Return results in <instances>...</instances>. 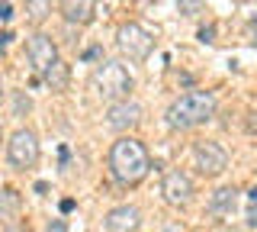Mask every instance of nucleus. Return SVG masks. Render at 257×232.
Listing matches in <instances>:
<instances>
[{"label":"nucleus","mask_w":257,"mask_h":232,"mask_svg":"<svg viewBox=\"0 0 257 232\" xmlns=\"http://www.w3.org/2000/svg\"><path fill=\"white\" fill-rule=\"evenodd\" d=\"M42 78H45V84L52 87V91H64V87H68V65L58 61V65H52Z\"/></svg>","instance_id":"obj_15"},{"label":"nucleus","mask_w":257,"mask_h":232,"mask_svg":"<svg viewBox=\"0 0 257 232\" xmlns=\"http://www.w3.org/2000/svg\"><path fill=\"white\" fill-rule=\"evenodd\" d=\"M235 200H238V190L235 187H219L212 190V197H209V213L212 216H231L235 213Z\"/></svg>","instance_id":"obj_11"},{"label":"nucleus","mask_w":257,"mask_h":232,"mask_svg":"<svg viewBox=\"0 0 257 232\" xmlns=\"http://www.w3.org/2000/svg\"><path fill=\"white\" fill-rule=\"evenodd\" d=\"M193 162H196L199 174H206V178H219V174L228 168V151H225L219 142H196L193 145Z\"/></svg>","instance_id":"obj_6"},{"label":"nucleus","mask_w":257,"mask_h":232,"mask_svg":"<svg viewBox=\"0 0 257 232\" xmlns=\"http://www.w3.org/2000/svg\"><path fill=\"white\" fill-rule=\"evenodd\" d=\"M215 116V97L209 91H187L167 107V126L171 129H196Z\"/></svg>","instance_id":"obj_2"},{"label":"nucleus","mask_w":257,"mask_h":232,"mask_svg":"<svg viewBox=\"0 0 257 232\" xmlns=\"http://www.w3.org/2000/svg\"><path fill=\"white\" fill-rule=\"evenodd\" d=\"M244 129L251 132V135H257V110H251V113L244 116Z\"/></svg>","instance_id":"obj_19"},{"label":"nucleus","mask_w":257,"mask_h":232,"mask_svg":"<svg viewBox=\"0 0 257 232\" xmlns=\"http://www.w3.org/2000/svg\"><path fill=\"white\" fill-rule=\"evenodd\" d=\"M196 39L203 45H209V42H215V26L212 23H209V26H199V33H196Z\"/></svg>","instance_id":"obj_17"},{"label":"nucleus","mask_w":257,"mask_h":232,"mask_svg":"<svg viewBox=\"0 0 257 232\" xmlns=\"http://www.w3.org/2000/svg\"><path fill=\"white\" fill-rule=\"evenodd\" d=\"M0 20H4V23H10V20H13V7L7 4V0H0Z\"/></svg>","instance_id":"obj_20"},{"label":"nucleus","mask_w":257,"mask_h":232,"mask_svg":"<svg viewBox=\"0 0 257 232\" xmlns=\"http://www.w3.org/2000/svg\"><path fill=\"white\" fill-rule=\"evenodd\" d=\"M142 222V213L139 206H112V210L103 216V229L106 232H135Z\"/></svg>","instance_id":"obj_10"},{"label":"nucleus","mask_w":257,"mask_h":232,"mask_svg":"<svg viewBox=\"0 0 257 232\" xmlns=\"http://www.w3.org/2000/svg\"><path fill=\"white\" fill-rule=\"evenodd\" d=\"M244 36H247V42L257 49V17L254 20H247V29H244Z\"/></svg>","instance_id":"obj_18"},{"label":"nucleus","mask_w":257,"mask_h":232,"mask_svg":"<svg viewBox=\"0 0 257 232\" xmlns=\"http://www.w3.org/2000/svg\"><path fill=\"white\" fill-rule=\"evenodd\" d=\"M48 232H64V222H52V226H48Z\"/></svg>","instance_id":"obj_26"},{"label":"nucleus","mask_w":257,"mask_h":232,"mask_svg":"<svg viewBox=\"0 0 257 232\" xmlns=\"http://www.w3.org/2000/svg\"><path fill=\"white\" fill-rule=\"evenodd\" d=\"M142 123V107L135 100H116V103H109V110H106V126L109 129H116V132H125V129H135V126Z\"/></svg>","instance_id":"obj_9"},{"label":"nucleus","mask_w":257,"mask_h":232,"mask_svg":"<svg viewBox=\"0 0 257 232\" xmlns=\"http://www.w3.org/2000/svg\"><path fill=\"white\" fill-rule=\"evenodd\" d=\"M58 7L68 23H87L93 13V0H58Z\"/></svg>","instance_id":"obj_12"},{"label":"nucleus","mask_w":257,"mask_h":232,"mask_svg":"<svg viewBox=\"0 0 257 232\" xmlns=\"http://www.w3.org/2000/svg\"><path fill=\"white\" fill-rule=\"evenodd\" d=\"M148 171H151V155L139 139L125 135V139L112 142V148H109V174L116 178V184L135 187V184L145 181Z\"/></svg>","instance_id":"obj_1"},{"label":"nucleus","mask_w":257,"mask_h":232,"mask_svg":"<svg viewBox=\"0 0 257 232\" xmlns=\"http://www.w3.org/2000/svg\"><path fill=\"white\" fill-rule=\"evenodd\" d=\"M7 158H10V165L16 168V171L36 168V162H39V139H36V132L16 129L10 135V142H7Z\"/></svg>","instance_id":"obj_5"},{"label":"nucleus","mask_w":257,"mask_h":232,"mask_svg":"<svg viewBox=\"0 0 257 232\" xmlns=\"http://www.w3.org/2000/svg\"><path fill=\"white\" fill-rule=\"evenodd\" d=\"M74 206H77V203L68 197V200H61V206H58V210H61V213H74Z\"/></svg>","instance_id":"obj_24"},{"label":"nucleus","mask_w":257,"mask_h":232,"mask_svg":"<svg viewBox=\"0 0 257 232\" xmlns=\"http://www.w3.org/2000/svg\"><path fill=\"white\" fill-rule=\"evenodd\" d=\"M26 58H29V65H32V71H36L39 78L45 74L52 65H58V45L52 42V36H45V33H36L26 42Z\"/></svg>","instance_id":"obj_7"},{"label":"nucleus","mask_w":257,"mask_h":232,"mask_svg":"<svg viewBox=\"0 0 257 232\" xmlns=\"http://www.w3.org/2000/svg\"><path fill=\"white\" fill-rule=\"evenodd\" d=\"M93 87L106 103L125 100L128 91H132V74L125 71L122 61H103V65L93 71Z\"/></svg>","instance_id":"obj_3"},{"label":"nucleus","mask_w":257,"mask_h":232,"mask_svg":"<svg viewBox=\"0 0 257 232\" xmlns=\"http://www.w3.org/2000/svg\"><path fill=\"white\" fill-rule=\"evenodd\" d=\"M7 232H20V229H16V226H13V229H7Z\"/></svg>","instance_id":"obj_28"},{"label":"nucleus","mask_w":257,"mask_h":232,"mask_svg":"<svg viewBox=\"0 0 257 232\" xmlns=\"http://www.w3.org/2000/svg\"><path fill=\"white\" fill-rule=\"evenodd\" d=\"M10 42H13V33H0V52H7Z\"/></svg>","instance_id":"obj_25"},{"label":"nucleus","mask_w":257,"mask_h":232,"mask_svg":"<svg viewBox=\"0 0 257 232\" xmlns=\"http://www.w3.org/2000/svg\"><path fill=\"white\" fill-rule=\"evenodd\" d=\"M247 200H251V203H257V184L251 187V194H247Z\"/></svg>","instance_id":"obj_27"},{"label":"nucleus","mask_w":257,"mask_h":232,"mask_svg":"<svg viewBox=\"0 0 257 232\" xmlns=\"http://www.w3.org/2000/svg\"><path fill=\"white\" fill-rule=\"evenodd\" d=\"M13 107H16V113H23V110H26V113H29V107H32V103H29V97H23V94H20Z\"/></svg>","instance_id":"obj_22"},{"label":"nucleus","mask_w":257,"mask_h":232,"mask_svg":"<svg viewBox=\"0 0 257 232\" xmlns=\"http://www.w3.org/2000/svg\"><path fill=\"white\" fill-rule=\"evenodd\" d=\"M48 13H52V0H26V20L32 23V26L45 23Z\"/></svg>","instance_id":"obj_14"},{"label":"nucleus","mask_w":257,"mask_h":232,"mask_svg":"<svg viewBox=\"0 0 257 232\" xmlns=\"http://www.w3.org/2000/svg\"><path fill=\"white\" fill-rule=\"evenodd\" d=\"M161 194H164V203H171V206H187L196 190H193L190 174H183L180 168H174V171H167L164 181H161Z\"/></svg>","instance_id":"obj_8"},{"label":"nucleus","mask_w":257,"mask_h":232,"mask_svg":"<svg viewBox=\"0 0 257 232\" xmlns=\"http://www.w3.org/2000/svg\"><path fill=\"white\" fill-rule=\"evenodd\" d=\"M93 58H103V49H100V45H90V49L84 52V61H93Z\"/></svg>","instance_id":"obj_21"},{"label":"nucleus","mask_w":257,"mask_h":232,"mask_svg":"<svg viewBox=\"0 0 257 232\" xmlns=\"http://www.w3.org/2000/svg\"><path fill=\"white\" fill-rule=\"evenodd\" d=\"M247 226H251V229H257V203H251V206H247Z\"/></svg>","instance_id":"obj_23"},{"label":"nucleus","mask_w":257,"mask_h":232,"mask_svg":"<svg viewBox=\"0 0 257 232\" xmlns=\"http://www.w3.org/2000/svg\"><path fill=\"white\" fill-rule=\"evenodd\" d=\"M16 216H20V194L16 190H0V219L4 222H13Z\"/></svg>","instance_id":"obj_13"},{"label":"nucleus","mask_w":257,"mask_h":232,"mask_svg":"<svg viewBox=\"0 0 257 232\" xmlns=\"http://www.w3.org/2000/svg\"><path fill=\"white\" fill-rule=\"evenodd\" d=\"M0 94H4V84H0Z\"/></svg>","instance_id":"obj_29"},{"label":"nucleus","mask_w":257,"mask_h":232,"mask_svg":"<svg viewBox=\"0 0 257 232\" xmlns=\"http://www.w3.org/2000/svg\"><path fill=\"white\" fill-rule=\"evenodd\" d=\"M116 45L128 61H145L151 55V49H155V39L139 23H122L119 33H116Z\"/></svg>","instance_id":"obj_4"},{"label":"nucleus","mask_w":257,"mask_h":232,"mask_svg":"<svg viewBox=\"0 0 257 232\" xmlns=\"http://www.w3.org/2000/svg\"><path fill=\"white\" fill-rule=\"evenodd\" d=\"M177 10H180V17L196 20L206 13V0H177Z\"/></svg>","instance_id":"obj_16"}]
</instances>
